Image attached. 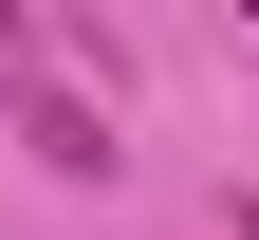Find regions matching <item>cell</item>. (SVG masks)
<instances>
[{"mask_svg":"<svg viewBox=\"0 0 259 240\" xmlns=\"http://www.w3.org/2000/svg\"><path fill=\"white\" fill-rule=\"evenodd\" d=\"M0 111H19V148H37L56 185H111V111H93L74 74H37V56H0Z\"/></svg>","mask_w":259,"mask_h":240,"instance_id":"cell-1","label":"cell"},{"mask_svg":"<svg viewBox=\"0 0 259 240\" xmlns=\"http://www.w3.org/2000/svg\"><path fill=\"white\" fill-rule=\"evenodd\" d=\"M0 56H19V0H0Z\"/></svg>","mask_w":259,"mask_h":240,"instance_id":"cell-2","label":"cell"},{"mask_svg":"<svg viewBox=\"0 0 259 240\" xmlns=\"http://www.w3.org/2000/svg\"><path fill=\"white\" fill-rule=\"evenodd\" d=\"M241 19H259V0H241Z\"/></svg>","mask_w":259,"mask_h":240,"instance_id":"cell-3","label":"cell"}]
</instances>
